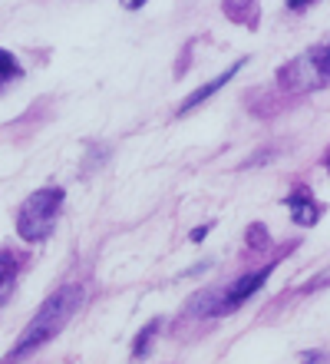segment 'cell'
<instances>
[{
    "label": "cell",
    "instance_id": "7a4b0ae2",
    "mask_svg": "<svg viewBox=\"0 0 330 364\" xmlns=\"http://www.w3.org/2000/svg\"><path fill=\"white\" fill-rule=\"evenodd\" d=\"M60 202H63V192H60V189H40V192H33V196L23 202V209H20L17 232L27 242L47 239L50 232H53V222H57Z\"/></svg>",
    "mask_w": 330,
    "mask_h": 364
},
{
    "label": "cell",
    "instance_id": "ba28073f",
    "mask_svg": "<svg viewBox=\"0 0 330 364\" xmlns=\"http://www.w3.org/2000/svg\"><path fill=\"white\" fill-rule=\"evenodd\" d=\"M17 73H20V63L10 57L7 50H0V83H4V80H10V77H17Z\"/></svg>",
    "mask_w": 330,
    "mask_h": 364
},
{
    "label": "cell",
    "instance_id": "52a82bcc",
    "mask_svg": "<svg viewBox=\"0 0 330 364\" xmlns=\"http://www.w3.org/2000/svg\"><path fill=\"white\" fill-rule=\"evenodd\" d=\"M13 275H17V259L7 255V252H0V298L13 288Z\"/></svg>",
    "mask_w": 330,
    "mask_h": 364
},
{
    "label": "cell",
    "instance_id": "6da1fadb",
    "mask_svg": "<svg viewBox=\"0 0 330 364\" xmlns=\"http://www.w3.org/2000/svg\"><path fill=\"white\" fill-rule=\"evenodd\" d=\"M79 301H83V291L76 285H66L60 288L57 295L50 298L47 305L37 311V318L27 325V331H23V338H20L17 345H13V351H10L7 361H20V358H27L30 351H37L47 338H53L60 331V328L70 321V315H73L76 308H79Z\"/></svg>",
    "mask_w": 330,
    "mask_h": 364
},
{
    "label": "cell",
    "instance_id": "3957f363",
    "mask_svg": "<svg viewBox=\"0 0 330 364\" xmlns=\"http://www.w3.org/2000/svg\"><path fill=\"white\" fill-rule=\"evenodd\" d=\"M330 80V47H311L307 53L294 60L291 67L281 70V83L294 93H307L317 90Z\"/></svg>",
    "mask_w": 330,
    "mask_h": 364
},
{
    "label": "cell",
    "instance_id": "5b68a950",
    "mask_svg": "<svg viewBox=\"0 0 330 364\" xmlns=\"http://www.w3.org/2000/svg\"><path fill=\"white\" fill-rule=\"evenodd\" d=\"M287 205H291L294 222H301V225H314V222H317V202L311 199V192H307V189L291 192Z\"/></svg>",
    "mask_w": 330,
    "mask_h": 364
},
{
    "label": "cell",
    "instance_id": "8992f818",
    "mask_svg": "<svg viewBox=\"0 0 330 364\" xmlns=\"http://www.w3.org/2000/svg\"><path fill=\"white\" fill-rule=\"evenodd\" d=\"M238 67H241V63H235V67L228 70V73H221V77H218V80H211V83H205V87H202V90H195V93H192L189 100L182 103V113H185V109H192V106H198V103H202V100H208V96L215 93L218 87H225L228 80H231V77H235V73H238Z\"/></svg>",
    "mask_w": 330,
    "mask_h": 364
},
{
    "label": "cell",
    "instance_id": "277c9868",
    "mask_svg": "<svg viewBox=\"0 0 330 364\" xmlns=\"http://www.w3.org/2000/svg\"><path fill=\"white\" fill-rule=\"evenodd\" d=\"M268 275H271V269H261V272H251V275H245L241 282H235V285L225 291V298H221V301H225V305H221V311H228V308L241 305L245 298H251L258 288L268 282Z\"/></svg>",
    "mask_w": 330,
    "mask_h": 364
}]
</instances>
